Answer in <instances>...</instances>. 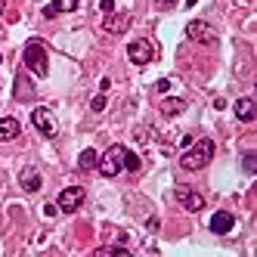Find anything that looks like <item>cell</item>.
Returning a JSON list of instances; mask_svg holds the SVG:
<instances>
[{
    "instance_id": "obj_19",
    "label": "cell",
    "mask_w": 257,
    "mask_h": 257,
    "mask_svg": "<svg viewBox=\"0 0 257 257\" xmlns=\"http://www.w3.org/2000/svg\"><path fill=\"white\" fill-rule=\"evenodd\" d=\"M96 254L99 257H112V254H121V257H127V254H131V248H124V245H105V248H96Z\"/></svg>"
},
{
    "instance_id": "obj_6",
    "label": "cell",
    "mask_w": 257,
    "mask_h": 257,
    "mask_svg": "<svg viewBox=\"0 0 257 257\" xmlns=\"http://www.w3.org/2000/svg\"><path fill=\"white\" fill-rule=\"evenodd\" d=\"M186 38L189 41H195V44H217V31L208 25V22H201V19H192L189 25H186Z\"/></svg>"
},
{
    "instance_id": "obj_12",
    "label": "cell",
    "mask_w": 257,
    "mask_h": 257,
    "mask_svg": "<svg viewBox=\"0 0 257 257\" xmlns=\"http://www.w3.org/2000/svg\"><path fill=\"white\" fill-rule=\"evenodd\" d=\"M232 112H235V118H238V121H254L257 105H254V99H251V96H242V99H235Z\"/></svg>"
},
{
    "instance_id": "obj_7",
    "label": "cell",
    "mask_w": 257,
    "mask_h": 257,
    "mask_svg": "<svg viewBox=\"0 0 257 257\" xmlns=\"http://www.w3.org/2000/svg\"><path fill=\"white\" fill-rule=\"evenodd\" d=\"M81 205H84V189H81V186H68V189H62V192H59L56 208H59L62 214H75Z\"/></svg>"
},
{
    "instance_id": "obj_1",
    "label": "cell",
    "mask_w": 257,
    "mask_h": 257,
    "mask_svg": "<svg viewBox=\"0 0 257 257\" xmlns=\"http://www.w3.org/2000/svg\"><path fill=\"white\" fill-rule=\"evenodd\" d=\"M214 149H217L214 140H208V137L205 140H195L192 149H186V152L180 155V168L183 171H201V168H208L211 158H214Z\"/></svg>"
},
{
    "instance_id": "obj_18",
    "label": "cell",
    "mask_w": 257,
    "mask_h": 257,
    "mask_svg": "<svg viewBox=\"0 0 257 257\" xmlns=\"http://www.w3.org/2000/svg\"><path fill=\"white\" fill-rule=\"evenodd\" d=\"M143 168V161H140V155L134 152V149H124V171H131V174H137Z\"/></svg>"
},
{
    "instance_id": "obj_16",
    "label": "cell",
    "mask_w": 257,
    "mask_h": 257,
    "mask_svg": "<svg viewBox=\"0 0 257 257\" xmlns=\"http://www.w3.org/2000/svg\"><path fill=\"white\" fill-rule=\"evenodd\" d=\"M186 108V99H180V96H168V99H161V112L164 115H177Z\"/></svg>"
},
{
    "instance_id": "obj_8",
    "label": "cell",
    "mask_w": 257,
    "mask_h": 257,
    "mask_svg": "<svg viewBox=\"0 0 257 257\" xmlns=\"http://www.w3.org/2000/svg\"><path fill=\"white\" fill-rule=\"evenodd\" d=\"M127 59H131L134 65H149L155 59V47L149 41H134L131 47H127Z\"/></svg>"
},
{
    "instance_id": "obj_24",
    "label": "cell",
    "mask_w": 257,
    "mask_h": 257,
    "mask_svg": "<svg viewBox=\"0 0 257 257\" xmlns=\"http://www.w3.org/2000/svg\"><path fill=\"white\" fill-rule=\"evenodd\" d=\"M4 7H7V0H0V16H4Z\"/></svg>"
},
{
    "instance_id": "obj_25",
    "label": "cell",
    "mask_w": 257,
    "mask_h": 257,
    "mask_svg": "<svg viewBox=\"0 0 257 257\" xmlns=\"http://www.w3.org/2000/svg\"><path fill=\"white\" fill-rule=\"evenodd\" d=\"M195 4H198V0H186V7H195Z\"/></svg>"
},
{
    "instance_id": "obj_13",
    "label": "cell",
    "mask_w": 257,
    "mask_h": 257,
    "mask_svg": "<svg viewBox=\"0 0 257 257\" xmlns=\"http://www.w3.org/2000/svg\"><path fill=\"white\" fill-rule=\"evenodd\" d=\"M22 134V124L16 118H0V143H10Z\"/></svg>"
},
{
    "instance_id": "obj_4",
    "label": "cell",
    "mask_w": 257,
    "mask_h": 257,
    "mask_svg": "<svg viewBox=\"0 0 257 257\" xmlns=\"http://www.w3.org/2000/svg\"><path fill=\"white\" fill-rule=\"evenodd\" d=\"M31 124L38 127V134H41V137H47V140H53V137L59 134L56 118H53V112H50V108H44V105H38V108L31 112Z\"/></svg>"
},
{
    "instance_id": "obj_11",
    "label": "cell",
    "mask_w": 257,
    "mask_h": 257,
    "mask_svg": "<svg viewBox=\"0 0 257 257\" xmlns=\"http://www.w3.org/2000/svg\"><path fill=\"white\" fill-rule=\"evenodd\" d=\"M41 174H38V168H22L19 171V186L25 189V192H38L41 189Z\"/></svg>"
},
{
    "instance_id": "obj_21",
    "label": "cell",
    "mask_w": 257,
    "mask_h": 257,
    "mask_svg": "<svg viewBox=\"0 0 257 257\" xmlns=\"http://www.w3.org/2000/svg\"><path fill=\"white\" fill-rule=\"evenodd\" d=\"M90 108H93V112H102V108H105V93L93 96V102H90Z\"/></svg>"
},
{
    "instance_id": "obj_3",
    "label": "cell",
    "mask_w": 257,
    "mask_h": 257,
    "mask_svg": "<svg viewBox=\"0 0 257 257\" xmlns=\"http://www.w3.org/2000/svg\"><path fill=\"white\" fill-rule=\"evenodd\" d=\"M124 149H127V146H112V149L96 161V171L102 177H118L121 168H124Z\"/></svg>"
},
{
    "instance_id": "obj_23",
    "label": "cell",
    "mask_w": 257,
    "mask_h": 257,
    "mask_svg": "<svg viewBox=\"0 0 257 257\" xmlns=\"http://www.w3.org/2000/svg\"><path fill=\"white\" fill-rule=\"evenodd\" d=\"M155 4H158V7H161V10H171V7H174V4H177V0H155Z\"/></svg>"
},
{
    "instance_id": "obj_15",
    "label": "cell",
    "mask_w": 257,
    "mask_h": 257,
    "mask_svg": "<svg viewBox=\"0 0 257 257\" xmlns=\"http://www.w3.org/2000/svg\"><path fill=\"white\" fill-rule=\"evenodd\" d=\"M31 96H34V87H31L28 75H19V78H16V99L25 102V99H31Z\"/></svg>"
},
{
    "instance_id": "obj_5",
    "label": "cell",
    "mask_w": 257,
    "mask_h": 257,
    "mask_svg": "<svg viewBox=\"0 0 257 257\" xmlns=\"http://www.w3.org/2000/svg\"><path fill=\"white\" fill-rule=\"evenodd\" d=\"M174 198H177V205H180L183 211H192V214H198L201 208H205V198H201V192H195V189H189V186H177V189H174Z\"/></svg>"
},
{
    "instance_id": "obj_20",
    "label": "cell",
    "mask_w": 257,
    "mask_h": 257,
    "mask_svg": "<svg viewBox=\"0 0 257 257\" xmlns=\"http://www.w3.org/2000/svg\"><path fill=\"white\" fill-rule=\"evenodd\" d=\"M242 171H245L248 177L257 171V155H254V152H245V155H242Z\"/></svg>"
},
{
    "instance_id": "obj_9",
    "label": "cell",
    "mask_w": 257,
    "mask_h": 257,
    "mask_svg": "<svg viewBox=\"0 0 257 257\" xmlns=\"http://www.w3.org/2000/svg\"><path fill=\"white\" fill-rule=\"evenodd\" d=\"M131 25H134V16L131 13H105V22H102V28L108 34H124Z\"/></svg>"
},
{
    "instance_id": "obj_26",
    "label": "cell",
    "mask_w": 257,
    "mask_h": 257,
    "mask_svg": "<svg viewBox=\"0 0 257 257\" xmlns=\"http://www.w3.org/2000/svg\"><path fill=\"white\" fill-rule=\"evenodd\" d=\"M0 62H4V56H0Z\"/></svg>"
},
{
    "instance_id": "obj_10",
    "label": "cell",
    "mask_w": 257,
    "mask_h": 257,
    "mask_svg": "<svg viewBox=\"0 0 257 257\" xmlns=\"http://www.w3.org/2000/svg\"><path fill=\"white\" fill-rule=\"evenodd\" d=\"M232 226H235V217H232L229 211H217V214L211 217V223H208V229H211V232H217V235L232 232Z\"/></svg>"
},
{
    "instance_id": "obj_17",
    "label": "cell",
    "mask_w": 257,
    "mask_h": 257,
    "mask_svg": "<svg viewBox=\"0 0 257 257\" xmlns=\"http://www.w3.org/2000/svg\"><path fill=\"white\" fill-rule=\"evenodd\" d=\"M96 161H99V155H96L93 149H84L81 158H78V171H93V168H96Z\"/></svg>"
},
{
    "instance_id": "obj_22",
    "label": "cell",
    "mask_w": 257,
    "mask_h": 257,
    "mask_svg": "<svg viewBox=\"0 0 257 257\" xmlns=\"http://www.w3.org/2000/svg\"><path fill=\"white\" fill-rule=\"evenodd\" d=\"M99 10H102V13H115V4H112V0H102Z\"/></svg>"
},
{
    "instance_id": "obj_2",
    "label": "cell",
    "mask_w": 257,
    "mask_h": 257,
    "mask_svg": "<svg viewBox=\"0 0 257 257\" xmlns=\"http://www.w3.org/2000/svg\"><path fill=\"white\" fill-rule=\"evenodd\" d=\"M47 53H50V50H47V44H44V41H38V38L28 41V44H25V50H22L25 65H28L38 78H47V71H50V59H47Z\"/></svg>"
},
{
    "instance_id": "obj_14",
    "label": "cell",
    "mask_w": 257,
    "mask_h": 257,
    "mask_svg": "<svg viewBox=\"0 0 257 257\" xmlns=\"http://www.w3.org/2000/svg\"><path fill=\"white\" fill-rule=\"evenodd\" d=\"M75 10H78V0H53V4L44 10V16H47V19H53L56 13H75Z\"/></svg>"
}]
</instances>
